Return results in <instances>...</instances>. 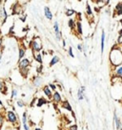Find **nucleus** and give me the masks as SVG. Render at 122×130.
I'll use <instances>...</instances> for the list:
<instances>
[{
    "mask_svg": "<svg viewBox=\"0 0 122 130\" xmlns=\"http://www.w3.org/2000/svg\"><path fill=\"white\" fill-rule=\"evenodd\" d=\"M110 61L112 65H114V67L119 66L122 63V51L120 48L117 47H114L110 52Z\"/></svg>",
    "mask_w": 122,
    "mask_h": 130,
    "instance_id": "f257e3e1",
    "label": "nucleus"
},
{
    "mask_svg": "<svg viewBox=\"0 0 122 130\" xmlns=\"http://www.w3.org/2000/svg\"><path fill=\"white\" fill-rule=\"evenodd\" d=\"M30 46L31 47V50L33 53H39L42 50V42L39 37H35L33 40H31L30 43Z\"/></svg>",
    "mask_w": 122,
    "mask_h": 130,
    "instance_id": "f03ea898",
    "label": "nucleus"
},
{
    "mask_svg": "<svg viewBox=\"0 0 122 130\" xmlns=\"http://www.w3.org/2000/svg\"><path fill=\"white\" fill-rule=\"evenodd\" d=\"M30 64V61L28 58H23L22 60L19 61L18 66H19V69L20 70H28Z\"/></svg>",
    "mask_w": 122,
    "mask_h": 130,
    "instance_id": "7ed1b4c3",
    "label": "nucleus"
},
{
    "mask_svg": "<svg viewBox=\"0 0 122 130\" xmlns=\"http://www.w3.org/2000/svg\"><path fill=\"white\" fill-rule=\"evenodd\" d=\"M7 120L10 122H12L13 124H15V122H17V116L15 115V111H8L7 112Z\"/></svg>",
    "mask_w": 122,
    "mask_h": 130,
    "instance_id": "20e7f679",
    "label": "nucleus"
},
{
    "mask_svg": "<svg viewBox=\"0 0 122 130\" xmlns=\"http://www.w3.org/2000/svg\"><path fill=\"white\" fill-rule=\"evenodd\" d=\"M53 31L55 32V37L57 40H61V35H62V32L59 30V23L58 21H54L53 23Z\"/></svg>",
    "mask_w": 122,
    "mask_h": 130,
    "instance_id": "39448f33",
    "label": "nucleus"
},
{
    "mask_svg": "<svg viewBox=\"0 0 122 130\" xmlns=\"http://www.w3.org/2000/svg\"><path fill=\"white\" fill-rule=\"evenodd\" d=\"M85 96V86H81L78 90H77V98L78 100H83Z\"/></svg>",
    "mask_w": 122,
    "mask_h": 130,
    "instance_id": "423d86ee",
    "label": "nucleus"
},
{
    "mask_svg": "<svg viewBox=\"0 0 122 130\" xmlns=\"http://www.w3.org/2000/svg\"><path fill=\"white\" fill-rule=\"evenodd\" d=\"M53 101H54L55 103H59L62 102V97H61V94L57 91H54L53 94Z\"/></svg>",
    "mask_w": 122,
    "mask_h": 130,
    "instance_id": "0eeeda50",
    "label": "nucleus"
},
{
    "mask_svg": "<svg viewBox=\"0 0 122 130\" xmlns=\"http://www.w3.org/2000/svg\"><path fill=\"white\" fill-rule=\"evenodd\" d=\"M43 93L46 95V97L48 98L49 99H52L53 98V91L50 89V87L48 85H45L43 87Z\"/></svg>",
    "mask_w": 122,
    "mask_h": 130,
    "instance_id": "6e6552de",
    "label": "nucleus"
},
{
    "mask_svg": "<svg viewBox=\"0 0 122 130\" xmlns=\"http://www.w3.org/2000/svg\"><path fill=\"white\" fill-rule=\"evenodd\" d=\"M61 105H62V107H63L64 109H66L67 111H69V112H71V113L74 114V112H73V108H72V105L70 104V102H69L68 100H64V101H62Z\"/></svg>",
    "mask_w": 122,
    "mask_h": 130,
    "instance_id": "1a4fd4ad",
    "label": "nucleus"
},
{
    "mask_svg": "<svg viewBox=\"0 0 122 130\" xmlns=\"http://www.w3.org/2000/svg\"><path fill=\"white\" fill-rule=\"evenodd\" d=\"M114 122H115L116 130H120L121 129V122H120V119L117 117V115H116L115 112L114 114Z\"/></svg>",
    "mask_w": 122,
    "mask_h": 130,
    "instance_id": "9d476101",
    "label": "nucleus"
},
{
    "mask_svg": "<svg viewBox=\"0 0 122 130\" xmlns=\"http://www.w3.org/2000/svg\"><path fill=\"white\" fill-rule=\"evenodd\" d=\"M44 15H45V17L47 19H49V20L53 19V13L51 12V10H50V8L48 6H46L44 8Z\"/></svg>",
    "mask_w": 122,
    "mask_h": 130,
    "instance_id": "9b49d317",
    "label": "nucleus"
},
{
    "mask_svg": "<svg viewBox=\"0 0 122 130\" xmlns=\"http://www.w3.org/2000/svg\"><path fill=\"white\" fill-rule=\"evenodd\" d=\"M105 39H106V33L104 31H102V33H101V54H103L104 52V48H105Z\"/></svg>",
    "mask_w": 122,
    "mask_h": 130,
    "instance_id": "f8f14e48",
    "label": "nucleus"
},
{
    "mask_svg": "<svg viewBox=\"0 0 122 130\" xmlns=\"http://www.w3.org/2000/svg\"><path fill=\"white\" fill-rule=\"evenodd\" d=\"M114 10H115L116 16H122V2H119L116 4V6L114 7Z\"/></svg>",
    "mask_w": 122,
    "mask_h": 130,
    "instance_id": "ddd939ff",
    "label": "nucleus"
},
{
    "mask_svg": "<svg viewBox=\"0 0 122 130\" xmlns=\"http://www.w3.org/2000/svg\"><path fill=\"white\" fill-rule=\"evenodd\" d=\"M49 101L46 99L45 98H43V97H41V98H39L38 99H37V102H36V106L37 107H41L42 105H44V104H47Z\"/></svg>",
    "mask_w": 122,
    "mask_h": 130,
    "instance_id": "4468645a",
    "label": "nucleus"
},
{
    "mask_svg": "<svg viewBox=\"0 0 122 130\" xmlns=\"http://www.w3.org/2000/svg\"><path fill=\"white\" fill-rule=\"evenodd\" d=\"M76 32H78V34L82 35V34H83V30H82V23H81V21H80V20L76 22Z\"/></svg>",
    "mask_w": 122,
    "mask_h": 130,
    "instance_id": "2eb2a0df",
    "label": "nucleus"
},
{
    "mask_svg": "<svg viewBox=\"0 0 122 130\" xmlns=\"http://www.w3.org/2000/svg\"><path fill=\"white\" fill-rule=\"evenodd\" d=\"M41 83H42V78L41 77H35L34 78V80H33V85L35 86V87H39L40 85H41Z\"/></svg>",
    "mask_w": 122,
    "mask_h": 130,
    "instance_id": "dca6fc26",
    "label": "nucleus"
},
{
    "mask_svg": "<svg viewBox=\"0 0 122 130\" xmlns=\"http://www.w3.org/2000/svg\"><path fill=\"white\" fill-rule=\"evenodd\" d=\"M59 60H60L59 57H57V56H53V57H52L51 61H50V66L52 67V66L55 65V64H56V63H58V62H59Z\"/></svg>",
    "mask_w": 122,
    "mask_h": 130,
    "instance_id": "f3484780",
    "label": "nucleus"
},
{
    "mask_svg": "<svg viewBox=\"0 0 122 130\" xmlns=\"http://www.w3.org/2000/svg\"><path fill=\"white\" fill-rule=\"evenodd\" d=\"M76 20L75 19H73V18H70L69 20H68V26H69V28L71 29V30H74V29H76Z\"/></svg>",
    "mask_w": 122,
    "mask_h": 130,
    "instance_id": "a211bd4d",
    "label": "nucleus"
},
{
    "mask_svg": "<svg viewBox=\"0 0 122 130\" xmlns=\"http://www.w3.org/2000/svg\"><path fill=\"white\" fill-rule=\"evenodd\" d=\"M25 54H26V49L23 48V47L19 48V55H18V57H19V61H20V60H22V59L24 58V57H25Z\"/></svg>",
    "mask_w": 122,
    "mask_h": 130,
    "instance_id": "6ab92c4d",
    "label": "nucleus"
},
{
    "mask_svg": "<svg viewBox=\"0 0 122 130\" xmlns=\"http://www.w3.org/2000/svg\"><path fill=\"white\" fill-rule=\"evenodd\" d=\"M114 76L118 79H122V66H118L116 69H115V74Z\"/></svg>",
    "mask_w": 122,
    "mask_h": 130,
    "instance_id": "aec40b11",
    "label": "nucleus"
},
{
    "mask_svg": "<svg viewBox=\"0 0 122 130\" xmlns=\"http://www.w3.org/2000/svg\"><path fill=\"white\" fill-rule=\"evenodd\" d=\"M34 59L38 62V63H40V65L42 64V62H43V59H42V55L40 54V53H36V54H34Z\"/></svg>",
    "mask_w": 122,
    "mask_h": 130,
    "instance_id": "412c9836",
    "label": "nucleus"
},
{
    "mask_svg": "<svg viewBox=\"0 0 122 130\" xmlns=\"http://www.w3.org/2000/svg\"><path fill=\"white\" fill-rule=\"evenodd\" d=\"M1 16H2V18H3L2 23H5V22H6V20H7V18H8V14H7V12H6L5 8H3V9L1 10Z\"/></svg>",
    "mask_w": 122,
    "mask_h": 130,
    "instance_id": "4be33fe9",
    "label": "nucleus"
},
{
    "mask_svg": "<svg viewBox=\"0 0 122 130\" xmlns=\"http://www.w3.org/2000/svg\"><path fill=\"white\" fill-rule=\"evenodd\" d=\"M86 14H87V16H92H92H93L91 6H90L89 4H87V5H86Z\"/></svg>",
    "mask_w": 122,
    "mask_h": 130,
    "instance_id": "5701e85b",
    "label": "nucleus"
},
{
    "mask_svg": "<svg viewBox=\"0 0 122 130\" xmlns=\"http://www.w3.org/2000/svg\"><path fill=\"white\" fill-rule=\"evenodd\" d=\"M66 16H74L75 14H76V11L75 10H73V9H68L67 11H66Z\"/></svg>",
    "mask_w": 122,
    "mask_h": 130,
    "instance_id": "b1692460",
    "label": "nucleus"
},
{
    "mask_svg": "<svg viewBox=\"0 0 122 130\" xmlns=\"http://www.w3.org/2000/svg\"><path fill=\"white\" fill-rule=\"evenodd\" d=\"M22 123H23V125L27 124V112H24L23 113V116H22Z\"/></svg>",
    "mask_w": 122,
    "mask_h": 130,
    "instance_id": "393cba45",
    "label": "nucleus"
},
{
    "mask_svg": "<svg viewBox=\"0 0 122 130\" xmlns=\"http://www.w3.org/2000/svg\"><path fill=\"white\" fill-rule=\"evenodd\" d=\"M48 86L50 87V89H51L52 91H56V90H57V86H56L55 84H53V83H50Z\"/></svg>",
    "mask_w": 122,
    "mask_h": 130,
    "instance_id": "a878e982",
    "label": "nucleus"
},
{
    "mask_svg": "<svg viewBox=\"0 0 122 130\" xmlns=\"http://www.w3.org/2000/svg\"><path fill=\"white\" fill-rule=\"evenodd\" d=\"M68 54L71 57H75V55H74V52H73V47H69V50H68Z\"/></svg>",
    "mask_w": 122,
    "mask_h": 130,
    "instance_id": "bb28decb",
    "label": "nucleus"
},
{
    "mask_svg": "<svg viewBox=\"0 0 122 130\" xmlns=\"http://www.w3.org/2000/svg\"><path fill=\"white\" fill-rule=\"evenodd\" d=\"M17 96V90L16 89H13V91H12V98H14Z\"/></svg>",
    "mask_w": 122,
    "mask_h": 130,
    "instance_id": "cd10ccee",
    "label": "nucleus"
},
{
    "mask_svg": "<svg viewBox=\"0 0 122 130\" xmlns=\"http://www.w3.org/2000/svg\"><path fill=\"white\" fill-rule=\"evenodd\" d=\"M69 129L70 130H78V126H77V124H73V125H71V126L69 127Z\"/></svg>",
    "mask_w": 122,
    "mask_h": 130,
    "instance_id": "c85d7f7f",
    "label": "nucleus"
},
{
    "mask_svg": "<svg viewBox=\"0 0 122 130\" xmlns=\"http://www.w3.org/2000/svg\"><path fill=\"white\" fill-rule=\"evenodd\" d=\"M24 102L22 101V100H17V106L18 107H24Z\"/></svg>",
    "mask_w": 122,
    "mask_h": 130,
    "instance_id": "c756f323",
    "label": "nucleus"
},
{
    "mask_svg": "<svg viewBox=\"0 0 122 130\" xmlns=\"http://www.w3.org/2000/svg\"><path fill=\"white\" fill-rule=\"evenodd\" d=\"M3 89H4V83H3V81H0V92L3 93Z\"/></svg>",
    "mask_w": 122,
    "mask_h": 130,
    "instance_id": "7c9ffc66",
    "label": "nucleus"
},
{
    "mask_svg": "<svg viewBox=\"0 0 122 130\" xmlns=\"http://www.w3.org/2000/svg\"><path fill=\"white\" fill-rule=\"evenodd\" d=\"M3 122H4V117H3L2 115H0V127L2 126Z\"/></svg>",
    "mask_w": 122,
    "mask_h": 130,
    "instance_id": "2f4dec72",
    "label": "nucleus"
},
{
    "mask_svg": "<svg viewBox=\"0 0 122 130\" xmlns=\"http://www.w3.org/2000/svg\"><path fill=\"white\" fill-rule=\"evenodd\" d=\"M77 49H78L79 51H83V45H82L81 43H79V44L77 45Z\"/></svg>",
    "mask_w": 122,
    "mask_h": 130,
    "instance_id": "473e14b6",
    "label": "nucleus"
},
{
    "mask_svg": "<svg viewBox=\"0 0 122 130\" xmlns=\"http://www.w3.org/2000/svg\"><path fill=\"white\" fill-rule=\"evenodd\" d=\"M117 44H122V37L121 36H118V38H117Z\"/></svg>",
    "mask_w": 122,
    "mask_h": 130,
    "instance_id": "72a5a7b5",
    "label": "nucleus"
},
{
    "mask_svg": "<svg viewBox=\"0 0 122 130\" xmlns=\"http://www.w3.org/2000/svg\"><path fill=\"white\" fill-rule=\"evenodd\" d=\"M42 68H43V66H42V64H41L40 66H39V68H37V72H38V73H41Z\"/></svg>",
    "mask_w": 122,
    "mask_h": 130,
    "instance_id": "f704fd0d",
    "label": "nucleus"
},
{
    "mask_svg": "<svg viewBox=\"0 0 122 130\" xmlns=\"http://www.w3.org/2000/svg\"><path fill=\"white\" fill-rule=\"evenodd\" d=\"M118 36H121L122 37V29H120V30L118 31Z\"/></svg>",
    "mask_w": 122,
    "mask_h": 130,
    "instance_id": "c9c22d12",
    "label": "nucleus"
},
{
    "mask_svg": "<svg viewBox=\"0 0 122 130\" xmlns=\"http://www.w3.org/2000/svg\"><path fill=\"white\" fill-rule=\"evenodd\" d=\"M62 45H63V47H65V46H66V41H65L64 39L62 40Z\"/></svg>",
    "mask_w": 122,
    "mask_h": 130,
    "instance_id": "e433bc0d",
    "label": "nucleus"
},
{
    "mask_svg": "<svg viewBox=\"0 0 122 130\" xmlns=\"http://www.w3.org/2000/svg\"><path fill=\"white\" fill-rule=\"evenodd\" d=\"M2 42H3V38L0 37V49H1V46H2Z\"/></svg>",
    "mask_w": 122,
    "mask_h": 130,
    "instance_id": "4c0bfd02",
    "label": "nucleus"
},
{
    "mask_svg": "<svg viewBox=\"0 0 122 130\" xmlns=\"http://www.w3.org/2000/svg\"><path fill=\"white\" fill-rule=\"evenodd\" d=\"M14 28H15V25H13L12 27H11V29H10V32H13V30H14Z\"/></svg>",
    "mask_w": 122,
    "mask_h": 130,
    "instance_id": "58836bf2",
    "label": "nucleus"
},
{
    "mask_svg": "<svg viewBox=\"0 0 122 130\" xmlns=\"http://www.w3.org/2000/svg\"><path fill=\"white\" fill-rule=\"evenodd\" d=\"M3 107V103H2V101L0 100V108H2Z\"/></svg>",
    "mask_w": 122,
    "mask_h": 130,
    "instance_id": "ea45409f",
    "label": "nucleus"
},
{
    "mask_svg": "<svg viewBox=\"0 0 122 130\" xmlns=\"http://www.w3.org/2000/svg\"><path fill=\"white\" fill-rule=\"evenodd\" d=\"M34 130H42V129H41L40 127H35V128H34Z\"/></svg>",
    "mask_w": 122,
    "mask_h": 130,
    "instance_id": "a19ab883",
    "label": "nucleus"
},
{
    "mask_svg": "<svg viewBox=\"0 0 122 130\" xmlns=\"http://www.w3.org/2000/svg\"><path fill=\"white\" fill-rule=\"evenodd\" d=\"M119 22H120V24H121V25H122V18H121V19H120V20H119Z\"/></svg>",
    "mask_w": 122,
    "mask_h": 130,
    "instance_id": "79ce46f5",
    "label": "nucleus"
},
{
    "mask_svg": "<svg viewBox=\"0 0 122 130\" xmlns=\"http://www.w3.org/2000/svg\"><path fill=\"white\" fill-rule=\"evenodd\" d=\"M1 57H2V56L0 55V62H1Z\"/></svg>",
    "mask_w": 122,
    "mask_h": 130,
    "instance_id": "37998d69",
    "label": "nucleus"
},
{
    "mask_svg": "<svg viewBox=\"0 0 122 130\" xmlns=\"http://www.w3.org/2000/svg\"><path fill=\"white\" fill-rule=\"evenodd\" d=\"M0 12H1V5H0Z\"/></svg>",
    "mask_w": 122,
    "mask_h": 130,
    "instance_id": "c03bdc74",
    "label": "nucleus"
},
{
    "mask_svg": "<svg viewBox=\"0 0 122 130\" xmlns=\"http://www.w3.org/2000/svg\"><path fill=\"white\" fill-rule=\"evenodd\" d=\"M0 35H1V31H0Z\"/></svg>",
    "mask_w": 122,
    "mask_h": 130,
    "instance_id": "a18cd8bd",
    "label": "nucleus"
},
{
    "mask_svg": "<svg viewBox=\"0 0 122 130\" xmlns=\"http://www.w3.org/2000/svg\"><path fill=\"white\" fill-rule=\"evenodd\" d=\"M121 82H122V79H121Z\"/></svg>",
    "mask_w": 122,
    "mask_h": 130,
    "instance_id": "49530a36",
    "label": "nucleus"
}]
</instances>
